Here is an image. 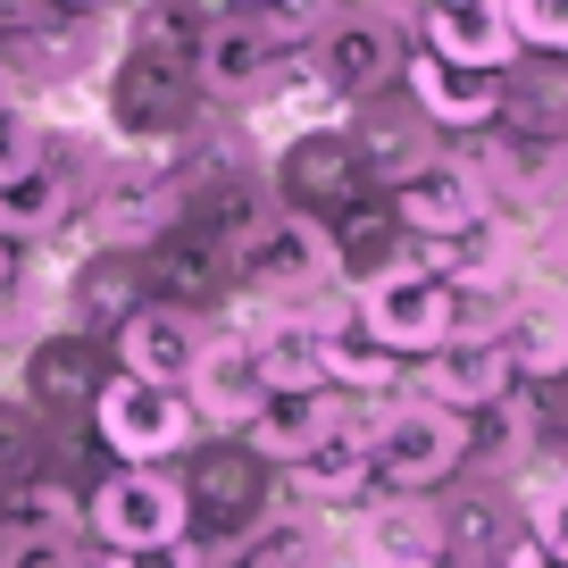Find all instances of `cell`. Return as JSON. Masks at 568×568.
Instances as JSON below:
<instances>
[{"mask_svg": "<svg viewBox=\"0 0 568 568\" xmlns=\"http://www.w3.org/2000/svg\"><path fill=\"white\" fill-rule=\"evenodd\" d=\"M477 452L460 409H435L418 393H393V402H368V477L376 494H435L452 485Z\"/></svg>", "mask_w": 568, "mask_h": 568, "instance_id": "6da1fadb", "label": "cell"}, {"mask_svg": "<svg viewBox=\"0 0 568 568\" xmlns=\"http://www.w3.org/2000/svg\"><path fill=\"white\" fill-rule=\"evenodd\" d=\"M84 418H92V444H101L109 460H125V468H176L184 452L201 444L193 402H184L176 385H142V376H125V368L101 376Z\"/></svg>", "mask_w": 568, "mask_h": 568, "instance_id": "7a4b0ae2", "label": "cell"}, {"mask_svg": "<svg viewBox=\"0 0 568 568\" xmlns=\"http://www.w3.org/2000/svg\"><path fill=\"white\" fill-rule=\"evenodd\" d=\"M84 535H92V551H134V544H176V535H193L184 477L176 468L109 460V477L84 494Z\"/></svg>", "mask_w": 568, "mask_h": 568, "instance_id": "3957f363", "label": "cell"}, {"mask_svg": "<svg viewBox=\"0 0 568 568\" xmlns=\"http://www.w3.org/2000/svg\"><path fill=\"white\" fill-rule=\"evenodd\" d=\"M352 318H359V335H376L409 368V359L452 343V284L426 276L418 260H402V267H385V276L352 284Z\"/></svg>", "mask_w": 568, "mask_h": 568, "instance_id": "277c9868", "label": "cell"}, {"mask_svg": "<svg viewBox=\"0 0 568 568\" xmlns=\"http://www.w3.org/2000/svg\"><path fill=\"white\" fill-rule=\"evenodd\" d=\"M452 518L435 494H368L352 510V568H444Z\"/></svg>", "mask_w": 568, "mask_h": 568, "instance_id": "5b68a950", "label": "cell"}, {"mask_svg": "<svg viewBox=\"0 0 568 568\" xmlns=\"http://www.w3.org/2000/svg\"><path fill=\"white\" fill-rule=\"evenodd\" d=\"M184 402H193L201 435H243L251 409L267 402L260 359H251V326H210L193 352V376H184Z\"/></svg>", "mask_w": 568, "mask_h": 568, "instance_id": "8992f818", "label": "cell"}, {"mask_svg": "<svg viewBox=\"0 0 568 568\" xmlns=\"http://www.w3.org/2000/svg\"><path fill=\"white\" fill-rule=\"evenodd\" d=\"M376 494L368 477V402H343V418L318 435V452H310L302 468H284V501L293 510H359V501Z\"/></svg>", "mask_w": 568, "mask_h": 568, "instance_id": "52a82bcc", "label": "cell"}, {"mask_svg": "<svg viewBox=\"0 0 568 568\" xmlns=\"http://www.w3.org/2000/svg\"><path fill=\"white\" fill-rule=\"evenodd\" d=\"M510 385H518L510 343H444V352L409 359V376H402V393H418V402H435V409H460V418L501 409Z\"/></svg>", "mask_w": 568, "mask_h": 568, "instance_id": "ba28073f", "label": "cell"}, {"mask_svg": "<svg viewBox=\"0 0 568 568\" xmlns=\"http://www.w3.org/2000/svg\"><path fill=\"white\" fill-rule=\"evenodd\" d=\"M485 217H494V201H485L477 168H460V160H426L393 184V226L409 243H452V234H477Z\"/></svg>", "mask_w": 568, "mask_h": 568, "instance_id": "9c48e42d", "label": "cell"}, {"mask_svg": "<svg viewBox=\"0 0 568 568\" xmlns=\"http://www.w3.org/2000/svg\"><path fill=\"white\" fill-rule=\"evenodd\" d=\"M201 335H210V326H201L193 302H142V310H125V318L109 326V359H118L125 376H142V385H176L184 393Z\"/></svg>", "mask_w": 568, "mask_h": 568, "instance_id": "30bf717a", "label": "cell"}, {"mask_svg": "<svg viewBox=\"0 0 568 568\" xmlns=\"http://www.w3.org/2000/svg\"><path fill=\"white\" fill-rule=\"evenodd\" d=\"M184 501H193V535H201V518H210V527L251 535L267 518V468L243 452V435H226V444H193Z\"/></svg>", "mask_w": 568, "mask_h": 568, "instance_id": "8fae6325", "label": "cell"}, {"mask_svg": "<svg viewBox=\"0 0 568 568\" xmlns=\"http://www.w3.org/2000/svg\"><path fill=\"white\" fill-rule=\"evenodd\" d=\"M101 335H84V326H59V335H34L18 359V385H26V409L34 418H59V409H92V393H101Z\"/></svg>", "mask_w": 568, "mask_h": 568, "instance_id": "7c38bea8", "label": "cell"}, {"mask_svg": "<svg viewBox=\"0 0 568 568\" xmlns=\"http://www.w3.org/2000/svg\"><path fill=\"white\" fill-rule=\"evenodd\" d=\"M343 402H352V393H267V402L251 409V426H243V452L284 477V468H302L310 452H318V435L343 418Z\"/></svg>", "mask_w": 568, "mask_h": 568, "instance_id": "4fadbf2b", "label": "cell"}, {"mask_svg": "<svg viewBox=\"0 0 568 568\" xmlns=\"http://www.w3.org/2000/svg\"><path fill=\"white\" fill-rule=\"evenodd\" d=\"M267 68H276V51H267V34L243 18V9H226V18L201 26V42H193V84L201 92H217V101H260Z\"/></svg>", "mask_w": 568, "mask_h": 568, "instance_id": "5bb4252c", "label": "cell"}, {"mask_svg": "<svg viewBox=\"0 0 568 568\" xmlns=\"http://www.w3.org/2000/svg\"><path fill=\"white\" fill-rule=\"evenodd\" d=\"M310 59H318V84L326 92H376L393 68H402V42H393L385 18H359V9H343V18H326V34L310 42Z\"/></svg>", "mask_w": 568, "mask_h": 568, "instance_id": "9a60e30c", "label": "cell"}, {"mask_svg": "<svg viewBox=\"0 0 568 568\" xmlns=\"http://www.w3.org/2000/svg\"><path fill=\"white\" fill-rule=\"evenodd\" d=\"M426 51L452 59V68H510L518 59V34L501 18V0H435L426 9Z\"/></svg>", "mask_w": 568, "mask_h": 568, "instance_id": "2e32d148", "label": "cell"}, {"mask_svg": "<svg viewBox=\"0 0 568 568\" xmlns=\"http://www.w3.org/2000/svg\"><path fill=\"white\" fill-rule=\"evenodd\" d=\"M402 75H409V101H418L435 125H460V134L468 125H494V109H501V84L485 68H452V59L418 51Z\"/></svg>", "mask_w": 568, "mask_h": 568, "instance_id": "e0dca14e", "label": "cell"}, {"mask_svg": "<svg viewBox=\"0 0 568 568\" xmlns=\"http://www.w3.org/2000/svg\"><path fill=\"white\" fill-rule=\"evenodd\" d=\"M251 359H260L267 393H335L326 385V326H310V318H260L251 326Z\"/></svg>", "mask_w": 568, "mask_h": 568, "instance_id": "ac0fdd59", "label": "cell"}, {"mask_svg": "<svg viewBox=\"0 0 568 568\" xmlns=\"http://www.w3.org/2000/svg\"><path fill=\"white\" fill-rule=\"evenodd\" d=\"M84 184L75 176H59V168H42V176H26V184H9L0 193V234L18 251H34V243H51V234H68L75 217H84Z\"/></svg>", "mask_w": 568, "mask_h": 568, "instance_id": "d6986e66", "label": "cell"}, {"mask_svg": "<svg viewBox=\"0 0 568 568\" xmlns=\"http://www.w3.org/2000/svg\"><path fill=\"white\" fill-rule=\"evenodd\" d=\"M142 302H151V293H142V276H134V251H109L101 243L68 276V318L84 326V335H101V343H109V326H118L125 310H142Z\"/></svg>", "mask_w": 568, "mask_h": 568, "instance_id": "ffe728a7", "label": "cell"}, {"mask_svg": "<svg viewBox=\"0 0 568 568\" xmlns=\"http://www.w3.org/2000/svg\"><path fill=\"white\" fill-rule=\"evenodd\" d=\"M402 376H409V368H402L376 335H359V318L326 326V385H335V393H352V402H393V393H402Z\"/></svg>", "mask_w": 568, "mask_h": 568, "instance_id": "44dd1931", "label": "cell"}, {"mask_svg": "<svg viewBox=\"0 0 568 568\" xmlns=\"http://www.w3.org/2000/svg\"><path fill=\"white\" fill-rule=\"evenodd\" d=\"M501 343H510L518 376H560L568 368V310L560 302H518L510 326H501Z\"/></svg>", "mask_w": 568, "mask_h": 568, "instance_id": "7402d4cb", "label": "cell"}, {"mask_svg": "<svg viewBox=\"0 0 568 568\" xmlns=\"http://www.w3.org/2000/svg\"><path fill=\"white\" fill-rule=\"evenodd\" d=\"M42 168H51V118H42L34 101H9L0 109V193L42 176Z\"/></svg>", "mask_w": 568, "mask_h": 568, "instance_id": "603a6c76", "label": "cell"}, {"mask_svg": "<svg viewBox=\"0 0 568 568\" xmlns=\"http://www.w3.org/2000/svg\"><path fill=\"white\" fill-rule=\"evenodd\" d=\"M326 9H335V0H243V18L260 26L267 34V51H310V42L326 34Z\"/></svg>", "mask_w": 568, "mask_h": 568, "instance_id": "cb8c5ba5", "label": "cell"}, {"mask_svg": "<svg viewBox=\"0 0 568 568\" xmlns=\"http://www.w3.org/2000/svg\"><path fill=\"white\" fill-rule=\"evenodd\" d=\"M0 568H101L92 535H0Z\"/></svg>", "mask_w": 568, "mask_h": 568, "instance_id": "d4e9b609", "label": "cell"}, {"mask_svg": "<svg viewBox=\"0 0 568 568\" xmlns=\"http://www.w3.org/2000/svg\"><path fill=\"white\" fill-rule=\"evenodd\" d=\"M527 535L568 568V477H544V485L527 494Z\"/></svg>", "mask_w": 568, "mask_h": 568, "instance_id": "484cf974", "label": "cell"}, {"mask_svg": "<svg viewBox=\"0 0 568 568\" xmlns=\"http://www.w3.org/2000/svg\"><path fill=\"white\" fill-rule=\"evenodd\" d=\"M518 42H544V51H568V0H501Z\"/></svg>", "mask_w": 568, "mask_h": 568, "instance_id": "4316f807", "label": "cell"}, {"mask_svg": "<svg viewBox=\"0 0 568 568\" xmlns=\"http://www.w3.org/2000/svg\"><path fill=\"white\" fill-rule=\"evenodd\" d=\"M101 568H210V544H201V535H176V544H134V551H101Z\"/></svg>", "mask_w": 568, "mask_h": 568, "instance_id": "83f0119b", "label": "cell"}, {"mask_svg": "<svg viewBox=\"0 0 568 568\" xmlns=\"http://www.w3.org/2000/svg\"><path fill=\"white\" fill-rule=\"evenodd\" d=\"M18 293H26V251L9 243V234H0V310L18 302Z\"/></svg>", "mask_w": 568, "mask_h": 568, "instance_id": "f1b7e54d", "label": "cell"}, {"mask_svg": "<svg viewBox=\"0 0 568 568\" xmlns=\"http://www.w3.org/2000/svg\"><path fill=\"white\" fill-rule=\"evenodd\" d=\"M501 568H560V560H551V551L527 535V544H510V551H501Z\"/></svg>", "mask_w": 568, "mask_h": 568, "instance_id": "f546056e", "label": "cell"}, {"mask_svg": "<svg viewBox=\"0 0 568 568\" xmlns=\"http://www.w3.org/2000/svg\"><path fill=\"white\" fill-rule=\"evenodd\" d=\"M42 9H68V18H92V9H101V0H42Z\"/></svg>", "mask_w": 568, "mask_h": 568, "instance_id": "4dcf8cb0", "label": "cell"}, {"mask_svg": "<svg viewBox=\"0 0 568 568\" xmlns=\"http://www.w3.org/2000/svg\"><path fill=\"white\" fill-rule=\"evenodd\" d=\"M9 101H18V84H9V59H0V109H9Z\"/></svg>", "mask_w": 568, "mask_h": 568, "instance_id": "1f68e13d", "label": "cell"}]
</instances>
